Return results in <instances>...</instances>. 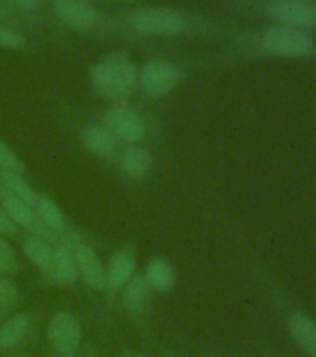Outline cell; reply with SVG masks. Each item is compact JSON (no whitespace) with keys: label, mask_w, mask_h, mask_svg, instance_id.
<instances>
[{"label":"cell","mask_w":316,"mask_h":357,"mask_svg":"<svg viewBox=\"0 0 316 357\" xmlns=\"http://www.w3.org/2000/svg\"><path fill=\"white\" fill-rule=\"evenodd\" d=\"M257 47L262 54L273 58H289V60H307L316 56V41L311 33L296 28L272 24L262 30Z\"/></svg>","instance_id":"1"},{"label":"cell","mask_w":316,"mask_h":357,"mask_svg":"<svg viewBox=\"0 0 316 357\" xmlns=\"http://www.w3.org/2000/svg\"><path fill=\"white\" fill-rule=\"evenodd\" d=\"M136 66L125 56H106L91 69V82L95 88L110 97L130 93V89L136 86Z\"/></svg>","instance_id":"2"},{"label":"cell","mask_w":316,"mask_h":357,"mask_svg":"<svg viewBox=\"0 0 316 357\" xmlns=\"http://www.w3.org/2000/svg\"><path fill=\"white\" fill-rule=\"evenodd\" d=\"M127 24L138 36H179L184 30V17L170 8L145 6L128 13Z\"/></svg>","instance_id":"3"},{"label":"cell","mask_w":316,"mask_h":357,"mask_svg":"<svg viewBox=\"0 0 316 357\" xmlns=\"http://www.w3.org/2000/svg\"><path fill=\"white\" fill-rule=\"evenodd\" d=\"M272 298L276 303L281 305V311L285 312V326L289 329L290 337L294 339L303 354L307 357H316V320L307 314L306 311H301L298 307H292L283 300V296L279 294V290L276 284H272Z\"/></svg>","instance_id":"4"},{"label":"cell","mask_w":316,"mask_h":357,"mask_svg":"<svg viewBox=\"0 0 316 357\" xmlns=\"http://www.w3.org/2000/svg\"><path fill=\"white\" fill-rule=\"evenodd\" d=\"M264 13L283 26L303 32L316 28V2L313 0H270L264 6Z\"/></svg>","instance_id":"5"},{"label":"cell","mask_w":316,"mask_h":357,"mask_svg":"<svg viewBox=\"0 0 316 357\" xmlns=\"http://www.w3.org/2000/svg\"><path fill=\"white\" fill-rule=\"evenodd\" d=\"M47 339L60 357H75L82 339V329L71 312H56L47 326Z\"/></svg>","instance_id":"6"},{"label":"cell","mask_w":316,"mask_h":357,"mask_svg":"<svg viewBox=\"0 0 316 357\" xmlns=\"http://www.w3.org/2000/svg\"><path fill=\"white\" fill-rule=\"evenodd\" d=\"M140 84L151 97H166L181 82V71L166 60H149L138 73Z\"/></svg>","instance_id":"7"},{"label":"cell","mask_w":316,"mask_h":357,"mask_svg":"<svg viewBox=\"0 0 316 357\" xmlns=\"http://www.w3.org/2000/svg\"><path fill=\"white\" fill-rule=\"evenodd\" d=\"M105 127L116 136V139L127 144H136L145 136V125L142 117L127 105L112 106L105 114Z\"/></svg>","instance_id":"8"},{"label":"cell","mask_w":316,"mask_h":357,"mask_svg":"<svg viewBox=\"0 0 316 357\" xmlns=\"http://www.w3.org/2000/svg\"><path fill=\"white\" fill-rule=\"evenodd\" d=\"M73 253H75L78 273L82 275L86 284H89L95 290L106 289V268L103 264V261L99 259V255L95 253L93 248L78 242L77 248L73 250Z\"/></svg>","instance_id":"9"},{"label":"cell","mask_w":316,"mask_h":357,"mask_svg":"<svg viewBox=\"0 0 316 357\" xmlns=\"http://www.w3.org/2000/svg\"><path fill=\"white\" fill-rule=\"evenodd\" d=\"M0 206L4 208L6 214L10 216V220L15 225H22V227L30 229L38 236H50L52 238V233H49L47 229L39 223L36 212L30 205H27L24 201H21L15 195H11L10 192L0 188Z\"/></svg>","instance_id":"10"},{"label":"cell","mask_w":316,"mask_h":357,"mask_svg":"<svg viewBox=\"0 0 316 357\" xmlns=\"http://www.w3.org/2000/svg\"><path fill=\"white\" fill-rule=\"evenodd\" d=\"M58 19L73 30H89L97 21V13L86 0H54Z\"/></svg>","instance_id":"11"},{"label":"cell","mask_w":316,"mask_h":357,"mask_svg":"<svg viewBox=\"0 0 316 357\" xmlns=\"http://www.w3.org/2000/svg\"><path fill=\"white\" fill-rule=\"evenodd\" d=\"M80 139L89 153L100 158H110L116 153L117 139L105 125H88L80 132Z\"/></svg>","instance_id":"12"},{"label":"cell","mask_w":316,"mask_h":357,"mask_svg":"<svg viewBox=\"0 0 316 357\" xmlns=\"http://www.w3.org/2000/svg\"><path fill=\"white\" fill-rule=\"evenodd\" d=\"M134 272H136L134 257L130 253H117L106 270V289H110L112 292L121 290L134 278Z\"/></svg>","instance_id":"13"},{"label":"cell","mask_w":316,"mask_h":357,"mask_svg":"<svg viewBox=\"0 0 316 357\" xmlns=\"http://www.w3.org/2000/svg\"><path fill=\"white\" fill-rule=\"evenodd\" d=\"M49 273L52 275V279H56L61 284H71L77 281V261H75V253L69 245L60 244L56 248Z\"/></svg>","instance_id":"14"},{"label":"cell","mask_w":316,"mask_h":357,"mask_svg":"<svg viewBox=\"0 0 316 357\" xmlns=\"http://www.w3.org/2000/svg\"><path fill=\"white\" fill-rule=\"evenodd\" d=\"M30 317L28 314H13L0 326V351H8L15 348L27 339L30 331Z\"/></svg>","instance_id":"15"},{"label":"cell","mask_w":316,"mask_h":357,"mask_svg":"<svg viewBox=\"0 0 316 357\" xmlns=\"http://www.w3.org/2000/svg\"><path fill=\"white\" fill-rule=\"evenodd\" d=\"M33 212L38 216L39 223L43 225L49 233H60L66 229V216L61 214V211L58 208L54 201L47 197L43 194H38V201H36V206H33Z\"/></svg>","instance_id":"16"},{"label":"cell","mask_w":316,"mask_h":357,"mask_svg":"<svg viewBox=\"0 0 316 357\" xmlns=\"http://www.w3.org/2000/svg\"><path fill=\"white\" fill-rule=\"evenodd\" d=\"M144 278L151 289L158 290V292H167L175 287V270L164 259H153L145 268Z\"/></svg>","instance_id":"17"},{"label":"cell","mask_w":316,"mask_h":357,"mask_svg":"<svg viewBox=\"0 0 316 357\" xmlns=\"http://www.w3.org/2000/svg\"><path fill=\"white\" fill-rule=\"evenodd\" d=\"M121 169L123 173H127L128 177L133 178L145 177L151 169V155L144 147L130 145L121 156Z\"/></svg>","instance_id":"18"},{"label":"cell","mask_w":316,"mask_h":357,"mask_svg":"<svg viewBox=\"0 0 316 357\" xmlns=\"http://www.w3.org/2000/svg\"><path fill=\"white\" fill-rule=\"evenodd\" d=\"M0 183H2V190L10 192L11 195H15L21 201H24L27 205L33 208L36 201H38V194L33 192L30 184L22 178L21 173H11V172H0Z\"/></svg>","instance_id":"19"},{"label":"cell","mask_w":316,"mask_h":357,"mask_svg":"<svg viewBox=\"0 0 316 357\" xmlns=\"http://www.w3.org/2000/svg\"><path fill=\"white\" fill-rule=\"evenodd\" d=\"M24 253L30 261L36 264L38 268L49 272L50 266H52V255H54V250L50 248V244L47 240H43V236H38L33 234L24 242Z\"/></svg>","instance_id":"20"},{"label":"cell","mask_w":316,"mask_h":357,"mask_svg":"<svg viewBox=\"0 0 316 357\" xmlns=\"http://www.w3.org/2000/svg\"><path fill=\"white\" fill-rule=\"evenodd\" d=\"M149 283L145 281L144 275H134L125 287H123V303L128 307L130 311H138L140 307L144 305L149 296Z\"/></svg>","instance_id":"21"},{"label":"cell","mask_w":316,"mask_h":357,"mask_svg":"<svg viewBox=\"0 0 316 357\" xmlns=\"http://www.w3.org/2000/svg\"><path fill=\"white\" fill-rule=\"evenodd\" d=\"M0 169L2 172H11V173H21L24 172L21 158L13 153L10 145L6 144L4 139L0 138Z\"/></svg>","instance_id":"22"},{"label":"cell","mask_w":316,"mask_h":357,"mask_svg":"<svg viewBox=\"0 0 316 357\" xmlns=\"http://www.w3.org/2000/svg\"><path fill=\"white\" fill-rule=\"evenodd\" d=\"M19 268L15 250L4 236H0V273H15Z\"/></svg>","instance_id":"23"},{"label":"cell","mask_w":316,"mask_h":357,"mask_svg":"<svg viewBox=\"0 0 316 357\" xmlns=\"http://www.w3.org/2000/svg\"><path fill=\"white\" fill-rule=\"evenodd\" d=\"M19 298V290L8 279H0V314L11 311Z\"/></svg>","instance_id":"24"},{"label":"cell","mask_w":316,"mask_h":357,"mask_svg":"<svg viewBox=\"0 0 316 357\" xmlns=\"http://www.w3.org/2000/svg\"><path fill=\"white\" fill-rule=\"evenodd\" d=\"M24 45V39L11 28L0 26V47L2 49H21Z\"/></svg>","instance_id":"25"},{"label":"cell","mask_w":316,"mask_h":357,"mask_svg":"<svg viewBox=\"0 0 316 357\" xmlns=\"http://www.w3.org/2000/svg\"><path fill=\"white\" fill-rule=\"evenodd\" d=\"M15 233V223L11 222L10 216L6 214V211L0 206V236H10Z\"/></svg>","instance_id":"26"},{"label":"cell","mask_w":316,"mask_h":357,"mask_svg":"<svg viewBox=\"0 0 316 357\" xmlns=\"http://www.w3.org/2000/svg\"><path fill=\"white\" fill-rule=\"evenodd\" d=\"M17 6H21L22 10H28V11H33L38 10L39 6H41V0H13Z\"/></svg>","instance_id":"27"},{"label":"cell","mask_w":316,"mask_h":357,"mask_svg":"<svg viewBox=\"0 0 316 357\" xmlns=\"http://www.w3.org/2000/svg\"><path fill=\"white\" fill-rule=\"evenodd\" d=\"M128 357H147V356H142V354H133V356H128Z\"/></svg>","instance_id":"28"}]
</instances>
